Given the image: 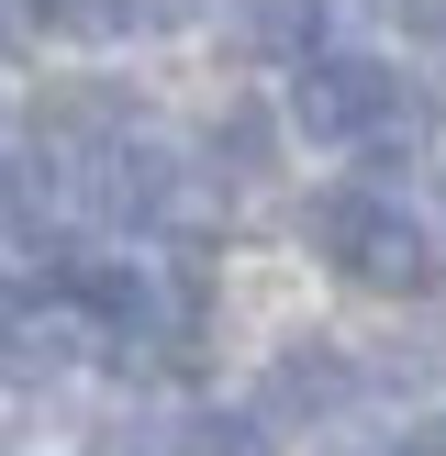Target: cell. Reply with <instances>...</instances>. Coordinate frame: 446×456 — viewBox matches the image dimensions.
Returning <instances> with one entry per match:
<instances>
[{"label": "cell", "instance_id": "4", "mask_svg": "<svg viewBox=\"0 0 446 456\" xmlns=\"http://www.w3.org/2000/svg\"><path fill=\"white\" fill-rule=\"evenodd\" d=\"M45 22H67V34L89 45H123V34H178V22H201L212 0H34Z\"/></svg>", "mask_w": 446, "mask_h": 456}, {"label": "cell", "instance_id": "7", "mask_svg": "<svg viewBox=\"0 0 446 456\" xmlns=\"http://www.w3.org/2000/svg\"><path fill=\"white\" fill-rule=\"evenodd\" d=\"M178 456H279V435L257 412H190L178 423Z\"/></svg>", "mask_w": 446, "mask_h": 456}, {"label": "cell", "instance_id": "9", "mask_svg": "<svg viewBox=\"0 0 446 456\" xmlns=\"http://www.w3.org/2000/svg\"><path fill=\"white\" fill-rule=\"evenodd\" d=\"M435 212H446V178H435Z\"/></svg>", "mask_w": 446, "mask_h": 456}, {"label": "cell", "instance_id": "1", "mask_svg": "<svg viewBox=\"0 0 446 456\" xmlns=\"http://www.w3.org/2000/svg\"><path fill=\"white\" fill-rule=\"evenodd\" d=\"M290 123H301L312 145L413 156L424 123H435V101H424L401 67H379V56H301V78H290Z\"/></svg>", "mask_w": 446, "mask_h": 456}, {"label": "cell", "instance_id": "5", "mask_svg": "<svg viewBox=\"0 0 446 456\" xmlns=\"http://www.w3.org/2000/svg\"><path fill=\"white\" fill-rule=\"evenodd\" d=\"M235 45L245 56H312L324 45V0H235Z\"/></svg>", "mask_w": 446, "mask_h": 456}, {"label": "cell", "instance_id": "2", "mask_svg": "<svg viewBox=\"0 0 446 456\" xmlns=\"http://www.w3.org/2000/svg\"><path fill=\"white\" fill-rule=\"evenodd\" d=\"M301 245L334 267V279H357V289H391V301L435 279V245L413 234V212H401L391 190H324V200L301 212Z\"/></svg>", "mask_w": 446, "mask_h": 456}, {"label": "cell", "instance_id": "3", "mask_svg": "<svg viewBox=\"0 0 446 456\" xmlns=\"http://www.w3.org/2000/svg\"><path fill=\"white\" fill-rule=\"evenodd\" d=\"M346 401H357V368L334 346H279L268 379H257V423L268 435L279 423H346Z\"/></svg>", "mask_w": 446, "mask_h": 456}, {"label": "cell", "instance_id": "6", "mask_svg": "<svg viewBox=\"0 0 446 456\" xmlns=\"http://www.w3.org/2000/svg\"><path fill=\"white\" fill-rule=\"evenodd\" d=\"M268 167H279V123H268V111H223V123H212V178L257 190Z\"/></svg>", "mask_w": 446, "mask_h": 456}, {"label": "cell", "instance_id": "8", "mask_svg": "<svg viewBox=\"0 0 446 456\" xmlns=\"http://www.w3.org/2000/svg\"><path fill=\"white\" fill-rule=\"evenodd\" d=\"M89 456H178V423L168 412H112V423H89Z\"/></svg>", "mask_w": 446, "mask_h": 456}]
</instances>
